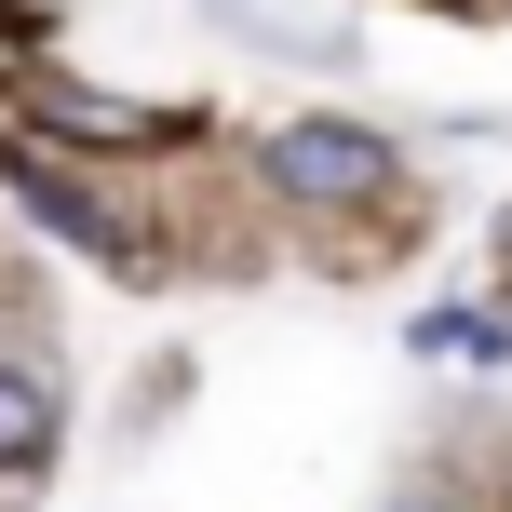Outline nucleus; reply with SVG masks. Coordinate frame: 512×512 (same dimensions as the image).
<instances>
[{"instance_id":"nucleus-3","label":"nucleus","mask_w":512,"mask_h":512,"mask_svg":"<svg viewBox=\"0 0 512 512\" xmlns=\"http://www.w3.org/2000/svg\"><path fill=\"white\" fill-rule=\"evenodd\" d=\"M54 432H68V418H54V378L0 351V472H41V459H54Z\"/></svg>"},{"instance_id":"nucleus-1","label":"nucleus","mask_w":512,"mask_h":512,"mask_svg":"<svg viewBox=\"0 0 512 512\" xmlns=\"http://www.w3.org/2000/svg\"><path fill=\"white\" fill-rule=\"evenodd\" d=\"M270 189L283 203H378L391 189V135H364V122H283L270 135Z\"/></svg>"},{"instance_id":"nucleus-2","label":"nucleus","mask_w":512,"mask_h":512,"mask_svg":"<svg viewBox=\"0 0 512 512\" xmlns=\"http://www.w3.org/2000/svg\"><path fill=\"white\" fill-rule=\"evenodd\" d=\"M14 189H27V216H41V230H68L81 256H108V270H135V230H122V216L95 203V189H68L54 162H27V149H14Z\"/></svg>"},{"instance_id":"nucleus-4","label":"nucleus","mask_w":512,"mask_h":512,"mask_svg":"<svg viewBox=\"0 0 512 512\" xmlns=\"http://www.w3.org/2000/svg\"><path fill=\"white\" fill-rule=\"evenodd\" d=\"M499 270H512V216H499Z\"/></svg>"}]
</instances>
